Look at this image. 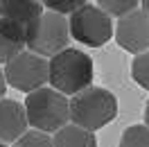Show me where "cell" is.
<instances>
[{
	"label": "cell",
	"instance_id": "cell-1",
	"mask_svg": "<svg viewBox=\"0 0 149 147\" xmlns=\"http://www.w3.org/2000/svg\"><path fill=\"white\" fill-rule=\"evenodd\" d=\"M93 59L79 48H68L50 59V86L65 97L79 95L93 84Z\"/></svg>",
	"mask_w": 149,
	"mask_h": 147
},
{
	"label": "cell",
	"instance_id": "cell-2",
	"mask_svg": "<svg viewBox=\"0 0 149 147\" xmlns=\"http://www.w3.org/2000/svg\"><path fill=\"white\" fill-rule=\"evenodd\" d=\"M25 111L32 129L43 134H56L63 127H68L70 120V100L63 93L54 91L52 86L38 88L32 95L25 97Z\"/></svg>",
	"mask_w": 149,
	"mask_h": 147
},
{
	"label": "cell",
	"instance_id": "cell-3",
	"mask_svg": "<svg viewBox=\"0 0 149 147\" xmlns=\"http://www.w3.org/2000/svg\"><path fill=\"white\" fill-rule=\"evenodd\" d=\"M118 116V100L111 91L91 86L84 93L70 97V120L72 125L86 129V131H97L113 122Z\"/></svg>",
	"mask_w": 149,
	"mask_h": 147
},
{
	"label": "cell",
	"instance_id": "cell-4",
	"mask_svg": "<svg viewBox=\"0 0 149 147\" xmlns=\"http://www.w3.org/2000/svg\"><path fill=\"white\" fill-rule=\"evenodd\" d=\"M72 32H70V18H65L54 11H45L41 18L27 29V50L43 59L61 55L70 48Z\"/></svg>",
	"mask_w": 149,
	"mask_h": 147
},
{
	"label": "cell",
	"instance_id": "cell-5",
	"mask_svg": "<svg viewBox=\"0 0 149 147\" xmlns=\"http://www.w3.org/2000/svg\"><path fill=\"white\" fill-rule=\"evenodd\" d=\"M70 32H72V38L79 41L81 46L100 48L106 41H111L115 27L111 16L97 7V2H86L79 11L70 16Z\"/></svg>",
	"mask_w": 149,
	"mask_h": 147
},
{
	"label": "cell",
	"instance_id": "cell-6",
	"mask_svg": "<svg viewBox=\"0 0 149 147\" xmlns=\"http://www.w3.org/2000/svg\"><path fill=\"white\" fill-rule=\"evenodd\" d=\"M2 70L7 77V84L25 95H32L34 91L45 88V84H50V61L29 50L18 55Z\"/></svg>",
	"mask_w": 149,
	"mask_h": 147
},
{
	"label": "cell",
	"instance_id": "cell-7",
	"mask_svg": "<svg viewBox=\"0 0 149 147\" xmlns=\"http://www.w3.org/2000/svg\"><path fill=\"white\" fill-rule=\"evenodd\" d=\"M115 41L133 57L149 52V14L142 7L124 16L115 25Z\"/></svg>",
	"mask_w": 149,
	"mask_h": 147
},
{
	"label": "cell",
	"instance_id": "cell-8",
	"mask_svg": "<svg viewBox=\"0 0 149 147\" xmlns=\"http://www.w3.org/2000/svg\"><path fill=\"white\" fill-rule=\"evenodd\" d=\"M29 120L25 104L16 100H0V143L2 145H14L29 131Z\"/></svg>",
	"mask_w": 149,
	"mask_h": 147
},
{
	"label": "cell",
	"instance_id": "cell-9",
	"mask_svg": "<svg viewBox=\"0 0 149 147\" xmlns=\"http://www.w3.org/2000/svg\"><path fill=\"white\" fill-rule=\"evenodd\" d=\"M45 14V5L36 0H0V18H7L29 29L41 16Z\"/></svg>",
	"mask_w": 149,
	"mask_h": 147
},
{
	"label": "cell",
	"instance_id": "cell-10",
	"mask_svg": "<svg viewBox=\"0 0 149 147\" xmlns=\"http://www.w3.org/2000/svg\"><path fill=\"white\" fill-rule=\"evenodd\" d=\"M27 48V29L11 23L7 18H0V66L11 64L18 55Z\"/></svg>",
	"mask_w": 149,
	"mask_h": 147
},
{
	"label": "cell",
	"instance_id": "cell-11",
	"mask_svg": "<svg viewBox=\"0 0 149 147\" xmlns=\"http://www.w3.org/2000/svg\"><path fill=\"white\" fill-rule=\"evenodd\" d=\"M52 140H54V147H97V138L93 131H86L72 122L61 131H56Z\"/></svg>",
	"mask_w": 149,
	"mask_h": 147
},
{
	"label": "cell",
	"instance_id": "cell-12",
	"mask_svg": "<svg viewBox=\"0 0 149 147\" xmlns=\"http://www.w3.org/2000/svg\"><path fill=\"white\" fill-rule=\"evenodd\" d=\"M118 147H149V127L147 125H131L124 129Z\"/></svg>",
	"mask_w": 149,
	"mask_h": 147
},
{
	"label": "cell",
	"instance_id": "cell-13",
	"mask_svg": "<svg viewBox=\"0 0 149 147\" xmlns=\"http://www.w3.org/2000/svg\"><path fill=\"white\" fill-rule=\"evenodd\" d=\"M97 7L102 11H106L109 16H118V20L133 14L136 9H140V2L136 0H100Z\"/></svg>",
	"mask_w": 149,
	"mask_h": 147
},
{
	"label": "cell",
	"instance_id": "cell-14",
	"mask_svg": "<svg viewBox=\"0 0 149 147\" xmlns=\"http://www.w3.org/2000/svg\"><path fill=\"white\" fill-rule=\"evenodd\" d=\"M131 77H133V82L138 84L140 88L149 91V52L133 57V61H131Z\"/></svg>",
	"mask_w": 149,
	"mask_h": 147
},
{
	"label": "cell",
	"instance_id": "cell-15",
	"mask_svg": "<svg viewBox=\"0 0 149 147\" xmlns=\"http://www.w3.org/2000/svg\"><path fill=\"white\" fill-rule=\"evenodd\" d=\"M11 147H54V140L50 138V134L36 131V129H29L25 136L20 138L18 143H14Z\"/></svg>",
	"mask_w": 149,
	"mask_h": 147
},
{
	"label": "cell",
	"instance_id": "cell-16",
	"mask_svg": "<svg viewBox=\"0 0 149 147\" xmlns=\"http://www.w3.org/2000/svg\"><path fill=\"white\" fill-rule=\"evenodd\" d=\"M86 2L84 0H47L45 2V9L47 11H54V14H61V16H72L74 11H79Z\"/></svg>",
	"mask_w": 149,
	"mask_h": 147
},
{
	"label": "cell",
	"instance_id": "cell-17",
	"mask_svg": "<svg viewBox=\"0 0 149 147\" xmlns=\"http://www.w3.org/2000/svg\"><path fill=\"white\" fill-rule=\"evenodd\" d=\"M7 77H5V70L0 68V100H5V91H7Z\"/></svg>",
	"mask_w": 149,
	"mask_h": 147
},
{
	"label": "cell",
	"instance_id": "cell-18",
	"mask_svg": "<svg viewBox=\"0 0 149 147\" xmlns=\"http://www.w3.org/2000/svg\"><path fill=\"white\" fill-rule=\"evenodd\" d=\"M145 125L149 127V100H147V104H145Z\"/></svg>",
	"mask_w": 149,
	"mask_h": 147
},
{
	"label": "cell",
	"instance_id": "cell-19",
	"mask_svg": "<svg viewBox=\"0 0 149 147\" xmlns=\"http://www.w3.org/2000/svg\"><path fill=\"white\" fill-rule=\"evenodd\" d=\"M140 7H142V9L149 14V0H142V2H140Z\"/></svg>",
	"mask_w": 149,
	"mask_h": 147
},
{
	"label": "cell",
	"instance_id": "cell-20",
	"mask_svg": "<svg viewBox=\"0 0 149 147\" xmlns=\"http://www.w3.org/2000/svg\"><path fill=\"white\" fill-rule=\"evenodd\" d=\"M0 147H9V145H2V143H0Z\"/></svg>",
	"mask_w": 149,
	"mask_h": 147
}]
</instances>
